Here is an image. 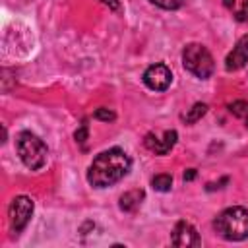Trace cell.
I'll use <instances>...</instances> for the list:
<instances>
[{"label": "cell", "instance_id": "cell-1", "mask_svg": "<svg viewBox=\"0 0 248 248\" xmlns=\"http://www.w3.org/2000/svg\"><path fill=\"white\" fill-rule=\"evenodd\" d=\"M130 157L120 147L107 149L99 153L87 170V182L95 188H107L116 184L120 178H124L130 170Z\"/></svg>", "mask_w": 248, "mask_h": 248}, {"label": "cell", "instance_id": "cell-2", "mask_svg": "<svg viewBox=\"0 0 248 248\" xmlns=\"http://www.w3.org/2000/svg\"><path fill=\"white\" fill-rule=\"evenodd\" d=\"M213 229L225 240H244L248 236V209L240 205L223 209L215 217Z\"/></svg>", "mask_w": 248, "mask_h": 248}, {"label": "cell", "instance_id": "cell-3", "mask_svg": "<svg viewBox=\"0 0 248 248\" xmlns=\"http://www.w3.org/2000/svg\"><path fill=\"white\" fill-rule=\"evenodd\" d=\"M16 147H17V155H19L21 163L29 170H39L45 167L46 157H48V149L39 136H35L33 132H21L17 136Z\"/></svg>", "mask_w": 248, "mask_h": 248}, {"label": "cell", "instance_id": "cell-4", "mask_svg": "<svg viewBox=\"0 0 248 248\" xmlns=\"http://www.w3.org/2000/svg\"><path fill=\"white\" fill-rule=\"evenodd\" d=\"M182 64L190 74H194L200 79H207L215 70V62H213L211 52L200 43H190L184 46Z\"/></svg>", "mask_w": 248, "mask_h": 248}, {"label": "cell", "instance_id": "cell-5", "mask_svg": "<svg viewBox=\"0 0 248 248\" xmlns=\"http://www.w3.org/2000/svg\"><path fill=\"white\" fill-rule=\"evenodd\" d=\"M33 215V200L27 196H16L8 207V221L14 232H21Z\"/></svg>", "mask_w": 248, "mask_h": 248}, {"label": "cell", "instance_id": "cell-6", "mask_svg": "<svg viewBox=\"0 0 248 248\" xmlns=\"http://www.w3.org/2000/svg\"><path fill=\"white\" fill-rule=\"evenodd\" d=\"M143 83L151 91H165L172 83V72L165 64H151L143 72Z\"/></svg>", "mask_w": 248, "mask_h": 248}, {"label": "cell", "instance_id": "cell-7", "mask_svg": "<svg viewBox=\"0 0 248 248\" xmlns=\"http://www.w3.org/2000/svg\"><path fill=\"white\" fill-rule=\"evenodd\" d=\"M170 242L174 246H180V248H190V246H200L202 244L198 231L188 221H178L174 225L172 234H170Z\"/></svg>", "mask_w": 248, "mask_h": 248}, {"label": "cell", "instance_id": "cell-8", "mask_svg": "<svg viewBox=\"0 0 248 248\" xmlns=\"http://www.w3.org/2000/svg\"><path fill=\"white\" fill-rule=\"evenodd\" d=\"M176 138H178V134H176L174 130H167L165 136H163V140H159L155 134L149 132V134H145V138H143V145H145L149 151H153L155 155H167V153L174 147Z\"/></svg>", "mask_w": 248, "mask_h": 248}, {"label": "cell", "instance_id": "cell-9", "mask_svg": "<svg viewBox=\"0 0 248 248\" xmlns=\"http://www.w3.org/2000/svg\"><path fill=\"white\" fill-rule=\"evenodd\" d=\"M246 62H248V35H242V37L236 41L234 48L227 54V58H225V68H227L229 72H234V70H240Z\"/></svg>", "mask_w": 248, "mask_h": 248}, {"label": "cell", "instance_id": "cell-10", "mask_svg": "<svg viewBox=\"0 0 248 248\" xmlns=\"http://www.w3.org/2000/svg\"><path fill=\"white\" fill-rule=\"evenodd\" d=\"M143 198H145V192H143V190H140V188L128 190V192H124V194L120 196V200H118V207H120L122 211H134V209L141 203Z\"/></svg>", "mask_w": 248, "mask_h": 248}, {"label": "cell", "instance_id": "cell-11", "mask_svg": "<svg viewBox=\"0 0 248 248\" xmlns=\"http://www.w3.org/2000/svg\"><path fill=\"white\" fill-rule=\"evenodd\" d=\"M205 112H207V105H205V103H196L182 118H184L186 124H194V122H198Z\"/></svg>", "mask_w": 248, "mask_h": 248}, {"label": "cell", "instance_id": "cell-12", "mask_svg": "<svg viewBox=\"0 0 248 248\" xmlns=\"http://www.w3.org/2000/svg\"><path fill=\"white\" fill-rule=\"evenodd\" d=\"M229 110H231V114L240 118L246 124V128H248V103L246 101H232L229 105Z\"/></svg>", "mask_w": 248, "mask_h": 248}, {"label": "cell", "instance_id": "cell-13", "mask_svg": "<svg viewBox=\"0 0 248 248\" xmlns=\"http://www.w3.org/2000/svg\"><path fill=\"white\" fill-rule=\"evenodd\" d=\"M151 186L157 192H169L170 186H172V176L170 174H165V172L163 174H155L151 178Z\"/></svg>", "mask_w": 248, "mask_h": 248}, {"label": "cell", "instance_id": "cell-14", "mask_svg": "<svg viewBox=\"0 0 248 248\" xmlns=\"http://www.w3.org/2000/svg\"><path fill=\"white\" fill-rule=\"evenodd\" d=\"M149 2L163 10H178L184 4V0H149Z\"/></svg>", "mask_w": 248, "mask_h": 248}, {"label": "cell", "instance_id": "cell-15", "mask_svg": "<svg viewBox=\"0 0 248 248\" xmlns=\"http://www.w3.org/2000/svg\"><path fill=\"white\" fill-rule=\"evenodd\" d=\"M93 118H97V120H103V122H112V120L116 118V114H114L110 108H105V107H101V108H97V110L93 112Z\"/></svg>", "mask_w": 248, "mask_h": 248}, {"label": "cell", "instance_id": "cell-16", "mask_svg": "<svg viewBox=\"0 0 248 248\" xmlns=\"http://www.w3.org/2000/svg\"><path fill=\"white\" fill-rule=\"evenodd\" d=\"M87 136H89V128H87V122L83 120V122H81V126L76 130L74 138H76V141H78V143H83V141L87 140Z\"/></svg>", "mask_w": 248, "mask_h": 248}, {"label": "cell", "instance_id": "cell-17", "mask_svg": "<svg viewBox=\"0 0 248 248\" xmlns=\"http://www.w3.org/2000/svg\"><path fill=\"white\" fill-rule=\"evenodd\" d=\"M234 17H236V21H248V0L242 2V6L236 10Z\"/></svg>", "mask_w": 248, "mask_h": 248}, {"label": "cell", "instance_id": "cell-18", "mask_svg": "<svg viewBox=\"0 0 248 248\" xmlns=\"http://www.w3.org/2000/svg\"><path fill=\"white\" fill-rule=\"evenodd\" d=\"M103 4H107L110 10H120V2L118 0H103Z\"/></svg>", "mask_w": 248, "mask_h": 248}, {"label": "cell", "instance_id": "cell-19", "mask_svg": "<svg viewBox=\"0 0 248 248\" xmlns=\"http://www.w3.org/2000/svg\"><path fill=\"white\" fill-rule=\"evenodd\" d=\"M194 178H196V169L184 170V180H194Z\"/></svg>", "mask_w": 248, "mask_h": 248}, {"label": "cell", "instance_id": "cell-20", "mask_svg": "<svg viewBox=\"0 0 248 248\" xmlns=\"http://www.w3.org/2000/svg\"><path fill=\"white\" fill-rule=\"evenodd\" d=\"M223 6H225V8H229V10H232V6H234V0H223Z\"/></svg>", "mask_w": 248, "mask_h": 248}]
</instances>
